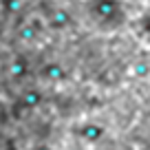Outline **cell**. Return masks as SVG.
I'll return each instance as SVG.
<instances>
[{"instance_id": "cell-3", "label": "cell", "mask_w": 150, "mask_h": 150, "mask_svg": "<svg viewBox=\"0 0 150 150\" xmlns=\"http://www.w3.org/2000/svg\"><path fill=\"white\" fill-rule=\"evenodd\" d=\"M75 132H77V137H80L84 144H97V141H102V137L106 135V128L99 122H84Z\"/></svg>"}, {"instance_id": "cell-10", "label": "cell", "mask_w": 150, "mask_h": 150, "mask_svg": "<svg viewBox=\"0 0 150 150\" xmlns=\"http://www.w3.org/2000/svg\"><path fill=\"white\" fill-rule=\"evenodd\" d=\"M66 2H73V0H66Z\"/></svg>"}, {"instance_id": "cell-8", "label": "cell", "mask_w": 150, "mask_h": 150, "mask_svg": "<svg viewBox=\"0 0 150 150\" xmlns=\"http://www.w3.org/2000/svg\"><path fill=\"white\" fill-rule=\"evenodd\" d=\"M33 150H51V146H44V144H40V146H35Z\"/></svg>"}, {"instance_id": "cell-2", "label": "cell", "mask_w": 150, "mask_h": 150, "mask_svg": "<svg viewBox=\"0 0 150 150\" xmlns=\"http://www.w3.org/2000/svg\"><path fill=\"white\" fill-rule=\"evenodd\" d=\"M47 24L53 31H66V29L73 24V13L64 7H53L47 13Z\"/></svg>"}, {"instance_id": "cell-4", "label": "cell", "mask_w": 150, "mask_h": 150, "mask_svg": "<svg viewBox=\"0 0 150 150\" xmlns=\"http://www.w3.org/2000/svg\"><path fill=\"white\" fill-rule=\"evenodd\" d=\"M40 75H42V80H47L49 84H60V82L66 80V69L60 64V62H47V64L40 69Z\"/></svg>"}, {"instance_id": "cell-9", "label": "cell", "mask_w": 150, "mask_h": 150, "mask_svg": "<svg viewBox=\"0 0 150 150\" xmlns=\"http://www.w3.org/2000/svg\"><path fill=\"white\" fill-rule=\"evenodd\" d=\"M73 150H82V148H73Z\"/></svg>"}, {"instance_id": "cell-7", "label": "cell", "mask_w": 150, "mask_h": 150, "mask_svg": "<svg viewBox=\"0 0 150 150\" xmlns=\"http://www.w3.org/2000/svg\"><path fill=\"white\" fill-rule=\"evenodd\" d=\"M139 31H141L144 38L150 40V11H146V13L139 18Z\"/></svg>"}, {"instance_id": "cell-11", "label": "cell", "mask_w": 150, "mask_h": 150, "mask_svg": "<svg viewBox=\"0 0 150 150\" xmlns=\"http://www.w3.org/2000/svg\"><path fill=\"white\" fill-rule=\"evenodd\" d=\"M108 150H115V148H108Z\"/></svg>"}, {"instance_id": "cell-1", "label": "cell", "mask_w": 150, "mask_h": 150, "mask_svg": "<svg viewBox=\"0 0 150 150\" xmlns=\"http://www.w3.org/2000/svg\"><path fill=\"white\" fill-rule=\"evenodd\" d=\"M86 16L104 31L122 29L128 22L124 0H86Z\"/></svg>"}, {"instance_id": "cell-5", "label": "cell", "mask_w": 150, "mask_h": 150, "mask_svg": "<svg viewBox=\"0 0 150 150\" xmlns=\"http://www.w3.org/2000/svg\"><path fill=\"white\" fill-rule=\"evenodd\" d=\"M40 104H42V93H40V91L31 88V91L24 93V106L27 108H38Z\"/></svg>"}, {"instance_id": "cell-6", "label": "cell", "mask_w": 150, "mask_h": 150, "mask_svg": "<svg viewBox=\"0 0 150 150\" xmlns=\"http://www.w3.org/2000/svg\"><path fill=\"white\" fill-rule=\"evenodd\" d=\"M130 71H132L135 77H146L148 71H150V64H148V62H144V60H139V62H135V64L130 66Z\"/></svg>"}]
</instances>
